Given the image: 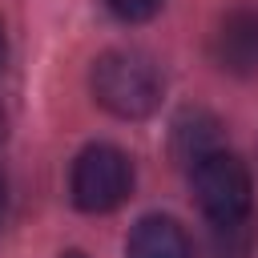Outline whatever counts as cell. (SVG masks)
Listing matches in <instances>:
<instances>
[{
  "label": "cell",
  "instance_id": "cell-9",
  "mask_svg": "<svg viewBox=\"0 0 258 258\" xmlns=\"http://www.w3.org/2000/svg\"><path fill=\"white\" fill-rule=\"evenodd\" d=\"M60 258H85V254H81V250H64Z\"/></svg>",
  "mask_w": 258,
  "mask_h": 258
},
{
  "label": "cell",
  "instance_id": "cell-6",
  "mask_svg": "<svg viewBox=\"0 0 258 258\" xmlns=\"http://www.w3.org/2000/svg\"><path fill=\"white\" fill-rule=\"evenodd\" d=\"M105 4H109V12H113L117 20H125V24H141V20H153V16L161 12L165 0H105Z\"/></svg>",
  "mask_w": 258,
  "mask_h": 258
},
{
  "label": "cell",
  "instance_id": "cell-4",
  "mask_svg": "<svg viewBox=\"0 0 258 258\" xmlns=\"http://www.w3.org/2000/svg\"><path fill=\"white\" fill-rule=\"evenodd\" d=\"M214 60L230 77L258 73V8H230L214 32Z\"/></svg>",
  "mask_w": 258,
  "mask_h": 258
},
{
  "label": "cell",
  "instance_id": "cell-10",
  "mask_svg": "<svg viewBox=\"0 0 258 258\" xmlns=\"http://www.w3.org/2000/svg\"><path fill=\"white\" fill-rule=\"evenodd\" d=\"M0 133H4V117H0Z\"/></svg>",
  "mask_w": 258,
  "mask_h": 258
},
{
  "label": "cell",
  "instance_id": "cell-2",
  "mask_svg": "<svg viewBox=\"0 0 258 258\" xmlns=\"http://www.w3.org/2000/svg\"><path fill=\"white\" fill-rule=\"evenodd\" d=\"M189 185H194V202L210 226H234V222L250 218L254 181H250V169L238 153L218 145V149L194 157L189 161Z\"/></svg>",
  "mask_w": 258,
  "mask_h": 258
},
{
  "label": "cell",
  "instance_id": "cell-8",
  "mask_svg": "<svg viewBox=\"0 0 258 258\" xmlns=\"http://www.w3.org/2000/svg\"><path fill=\"white\" fill-rule=\"evenodd\" d=\"M4 56H8V40H4V28H0V69H4Z\"/></svg>",
  "mask_w": 258,
  "mask_h": 258
},
{
  "label": "cell",
  "instance_id": "cell-5",
  "mask_svg": "<svg viewBox=\"0 0 258 258\" xmlns=\"http://www.w3.org/2000/svg\"><path fill=\"white\" fill-rule=\"evenodd\" d=\"M125 258H194L189 234L169 214H145L125 238Z\"/></svg>",
  "mask_w": 258,
  "mask_h": 258
},
{
  "label": "cell",
  "instance_id": "cell-3",
  "mask_svg": "<svg viewBox=\"0 0 258 258\" xmlns=\"http://www.w3.org/2000/svg\"><path fill=\"white\" fill-rule=\"evenodd\" d=\"M69 194L81 214H109L133 194V161L117 145H85L69 173Z\"/></svg>",
  "mask_w": 258,
  "mask_h": 258
},
{
  "label": "cell",
  "instance_id": "cell-7",
  "mask_svg": "<svg viewBox=\"0 0 258 258\" xmlns=\"http://www.w3.org/2000/svg\"><path fill=\"white\" fill-rule=\"evenodd\" d=\"M4 206H8V181H4V169H0V222H4Z\"/></svg>",
  "mask_w": 258,
  "mask_h": 258
},
{
  "label": "cell",
  "instance_id": "cell-1",
  "mask_svg": "<svg viewBox=\"0 0 258 258\" xmlns=\"http://www.w3.org/2000/svg\"><path fill=\"white\" fill-rule=\"evenodd\" d=\"M89 89L105 113H113L121 121H141L161 105L165 73L141 48H109L93 60Z\"/></svg>",
  "mask_w": 258,
  "mask_h": 258
}]
</instances>
